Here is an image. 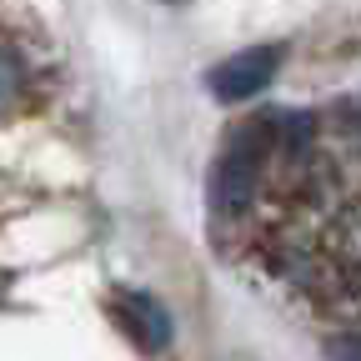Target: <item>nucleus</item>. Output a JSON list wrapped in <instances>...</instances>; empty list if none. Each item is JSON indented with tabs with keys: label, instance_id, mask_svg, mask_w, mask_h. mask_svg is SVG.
Returning a JSON list of instances; mask_svg holds the SVG:
<instances>
[{
	"label": "nucleus",
	"instance_id": "obj_5",
	"mask_svg": "<svg viewBox=\"0 0 361 361\" xmlns=\"http://www.w3.org/2000/svg\"><path fill=\"white\" fill-rule=\"evenodd\" d=\"M16 96H20V61L0 45V116L16 106Z\"/></svg>",
	"mask_w": 361,
	"mask_h": 361
},
{
	"label": "nucleus",
	"instance_id": "obj_7",
	"mask_svg": "<svg viewBox=\"0 0 361 361\" xmlns=\"http://www.w3.org/2000/svg\"><path fill=\"white\" fill-rule=\"evenodd\" d=\"M341 130L351 135V146L361 151V101H346L341 106Z\"/></svg>",
	"mask_w": 361,
	"mask_h": 361
},
{
	"label": "nucleus",
	"instance_id": "obj_1",
	"mask_svg": "<svg viewBox=\"0 0 361 361\" xmlns=\"http://www.w3.org/2000/svg\"><path fill=\"white\" fill-rule=\"evenodd\" d=\"M271 161V135H266V121H251L241 130H231L216 171H211V201L221 216H241L251 211L256 201V186H261V171Z\"/></svg>",
	"mask_w": 361,
	"mask_h": 361
},
{
	"label": "nucleus",
	"instance_id": "obj_8",
	"mask_svg": "<svg viewBox=\"0 0 361 361\" xmlns=\"http://www.w3.org/2000/svg\"><path fill=\"white\" fill-rule=\"evenodd\" d=\"M161 6H186V0H161Z\"/></svg>",
	"mask_w": 361,
	"mask_h": 361
},
{
	"label": "nucleus",
	"instance_id": "obj_3",
	"mask_svg": "<svg viewBox=\"0 0 361 361\" xmlns=\"http://www.w3.org/2000/svg\"><path fill=\"white\" fill-rule=\"evenodd\" d=\"M121 322L130 326V336L141 341L146 351H166L171 346V311L151 296V291H126L121 296Z\"/></svg>",
	"mask_w": 361,
	"mask_h": 361
},
{
	"label": "nucleus",
	"instance_id": "obj_6",
	"mask_svg": "<svg viewBox=\"0 0 361 361\" xmlns=\"http://www.w3.org/2000/svg\"><path fill=\"white\" fill-rule=\"evenodd\" d=\"M326 361H361V331H336L326 341Z\"/></svg>",
	"mask_w": 361,
	"mask_h": 361
},
{
	"label": "nucleus",
	"instance_id": "obj_4",
	"mask_svg": "<svg viewBox=\"0 0 361 361\" xmlns=\"http://www.w3.org/2000/svg\"><path fill=\"white\" fill-rule=\"evenodd\" d=\"M336 246H341V261L356 271V276H361V206L336 226Z\"/></svg>",
	"mask_w": 361,
	"mask_h": 361
},
{
	"label": "nucleus",
	"instance_id": "obj_2",
	"mask_svg": "<svg viewBox=\"0 0 361 361\" xmlns=\"http://www.w3.org/2000/svg\"><path fill=\"white\" fill-rule=\"evenodd\" d=\"M281 45H251V51H236V56H226L216 71H211V90L226 101V106H241L251 96H261V90L276 80L281 71Z\"/></svg>",
	"mask_w": 361,
	"mask_h": 361
}]
</instances>
